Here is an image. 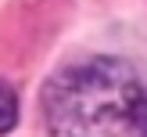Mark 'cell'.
I'll return each instance as SVG.
<instances>
[{
    "label": "cell",
    "mask_w": 147,
    "mask_h": 137,
    "mask_svg": "<svg viewBox=\"0 0 147 137\" xmlns=\"http://www.w3.org/2000/svg\"><path fill=\"white\" fill-rule=\"evenodd\" d=\"M54 137H147V87L119 58L57 72L43 90Z\"/></svg>",
    "instance_id": "1"
},
{
    "label": "cell",
    "mask_w": 147,
    "mask_h": 137,
    "mask_svg": "<svg viewBox=\"0 0 147 137\" xmlns=\"http://www.w3.org/2000/svg\"><path fill=\"white\" fill-rule=\"evenodd\" d=\"M14 123H18V97H14V90L0 79V134H7Z\"/></svg>",
    "instance_id": "2"
}]
</instances>
